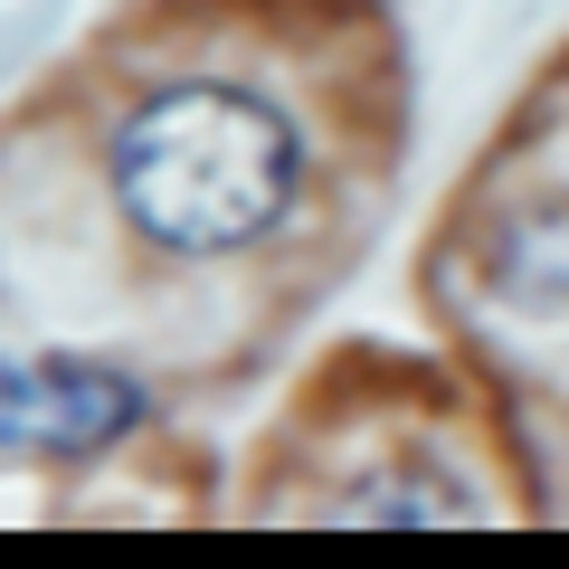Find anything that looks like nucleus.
<instances>
[{
  "label": "nucleus",
  "instance_id": "nucleus-1",
  "mask_svg": "<svg viewBox=\"0 0 569 569\" xmlns=\"http://www.w3.org/2000/svg\"><path fill=\"white\" fill-rule=\"evenodd\" d=\"M104 171H114V209L133 219L142 247L209 266L284 228L295 190H305V142L266 96L181 77L123 114Z\"/></svg>",
  "mask_w": 569,
  "mask_h": 569
},
{
  "label": "nucleus",
  "instance_id": "nucleus-2",
  "mask_svg": "<svg viewBox=\"0 0 569 569\" xmlns=\"http://www.w3.org/2000/svg\"><path fill=\"white\" fill-rule=\"evenodd\" d=\"M142 380L123 361H86V351H39V361H20V351H0V456H58V466H77V456H104L123 447L142 427Z\"/></svg>",
  "mask_w": 569,
  "mask_h": 569
},
{
  "label": "nucleus",
  "instance_id": "nucleus-3",
  "mask_svg": "<svg viewBox=\"0 0 569 569\" xmlns=\"http://www.w3.org/2000/svg\"><path fill=\"white\" fill-rule=\"evenodd\" d=\"M342 512H351V522H456L466 493H456V485H418V475H389V485L342 493Z\"/></svg>",
  "mask_w": 569,
  "mask_h": 569
}]
</instances>
